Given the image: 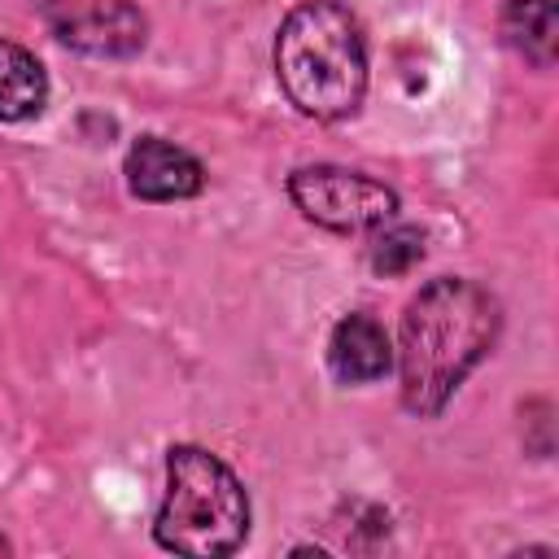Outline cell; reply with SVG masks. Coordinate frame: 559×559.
Returning a JSON list of instances; mask_svg holds the SVG:
<instances>
[{
  "mask_svg": "<svg viewBox=\"0 0 559 559\" xmlns=\"http://www.w3.org/2000/svg\"><path fill=\"white\" fill-rule=\"evenodd\" d=\"M493 336L498 301L480 284L441 275L419 288L397 328L402 406L419 419L441 415L467 371L489 354Z\"/></svg>",
  "mask_w": 559,
  "mask_h": 559,
  "instance_id": "cell-1",
  "label": "cell"
},
{
  "mask_svg": "<svg viewBox=\"0 0 559 559\" xmlns=\"http://www.w3.org/2000/svg\"><path fill=\"white\" fill-rule=\"evenodd\" d=\"M275 79L306 118H349L367 92L358 17L336 0H301L275 35Z\"/></svg>",
  "mask_w": 559,
  "mask_h": 559,
  "instance_id": "cell-2",
  "label": "cell"
},
{
  "mask_svg": "<svg viewBox=\"0 0 559 559\" xmlns=\"http://www.w3.org/2000/svg\"><path fill=\"white\" fill-rule=\"evenodd\" d=\"M249 533V498L236 472L201 450V445H170L166 454V498L153 524L162 550L175 555H231Z\"/></svg>",
  "mask_w": 559,
  "mask_h": 559,
  "instance_id": "cell-3",
  "label": "cell"
},
{
  "mask_svg": "<svg viewBox=\"0 0 559 559\" xmlns=\"http://www.w3.org/2000/svg\"><path fill=\"white\" fill-rule=\"evenodd\" d=\"M288 197L293 205L341 236H362L376 231L380 223L397 218V192L384 188L380 179L345 166H301L288 175Z\"/></svg>",
  "mask_w": 559,
  "mask_h": 559,
  "instance_id": "cell-4",
  "label": "cell"
},
{
  "mask_svg": "<svg viewBox=\"0 0 559 559\" xmlns=\"http://www.w3.org/2000/svg\"><path fill=\"white\" fill-rule=\"evenodd\" d=\"M57 39L96 57H127L144 44V13L131 0H48Z\"/></svg>",
  "mask_w": 559,
  "mask_h": 559,
  "instance_id": "cell-5",
  "label": "cell"
},
{
  "mask_svg": "<svg viewBox=\"0 0 559 559\" xmlns=\"http://www.w3.org/2000/svg\"><path fill=\"white\" fill-rule=\"evenodd\" d=\"M122 170H127V188L140 201H188L205 188L201 162L162 135H140Z\"/></svg>",
  "mask_w": 559,
  "mask_h": 559,
  "instance_id": "cell-6",
  "label": "cell"
},
{
  "mask_svg": "<svg viewBox=\"0 0 559 559\" xmlns=\"http://www.w3.org/2000/svg\"><path fill=\"white\" fill-rule=\"evenodd\" d=\"M328 367L341 384H371L393 367V341L371 314H345L328 336Z\"/></svg>",
  "mask_w": 559,
  "mask_h": 559,
  "instance_id": "cell-7",
  "label": "cell"
},
{
  "mask_svg": "<svg viewBox=\"0 0 559 559\" xmlns=\"http://www.w3.org/2000/svg\"><path fill=\"white\" fill-rule=\"evenodd\" d=\"M502 39L533 66H550L559 52V9L555 0H507Z\"/></svg>",
  "mask_w": 559,
  "mask_h": 559,
  "instance_id": "cell-8",
  "label": "cell"
},
{
  "mask_svg": "<svg viewBox=\"0 0 559 559\" xmlns=\"http://www.w3.org/2000/svg\"><path fill=\"white\" fill-rule=\"evenodd\" d=\"M48 100V74L22 44L0 39V122L35 118Z\"/></svg>",
  "mask_w": 559,
  "mask_h": 559,
  "instance_id": "cell-9",
  "label": "cell"
},
{
  "mask_svg": "<svg viewBox=\"0 0 559 559\" xmlns=\"http://www.w3.org/2000/svg\"><path fill=\"white\" fill-rule=\"evenodd\" d=\"M371 271L376 275H406L424 258V231L411 223H380L371 236Z\"/></svg>",
  "mask_w": 559,
  "mask_h": 559,
  "instance_id": "cell-10",
  "label": "cell"
},
{
  "mask_svg": "<svg viewBox=\"0 0 559 559\" xmlns=\"http://www.w3.org/2000/svg\"><path fill=\"white\" fill-rule=\"evenodd\" d=\"M4 550H9V542H4V537H0V555H4Z\"/></svg>",
  "mask_w": 559,
  "mask_h": 559,
  "instance_id": "cell-11",
  "label": "cell"
}]
</instances>
